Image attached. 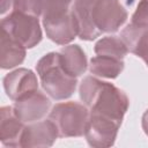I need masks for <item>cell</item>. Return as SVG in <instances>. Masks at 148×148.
<instances>
[{
  "instance_id": "cell-1",
  "label": "cell",
  "mask_w": 148,
  "mask_h": 148,
  "mask_svg": "<svg viewBox=\"0 0 148 148\" xmlns=\"http://www.w3.org/2000/svg\"><path fill=\"white\" fill-rule=\"evenodd\" d=\"M72 9L79 27L77 37L82 40L118 31L128 16L118 0H74Z\"/></svg>"
},
{
  "instance_id": "cell-2",
  "label": "cell",
  "mask_w": 148,
  "mask_h": 148,
  "mask_svg": "<svg viewBox=\"0 0 148 148\" xmlns=\"http://www.w3.org/2000/svg\"><path fill=\"white\" fill-rule=\"evenodd\" d=\"M79 95L90 113L102 114L119 123L123 121L130 106V99L121 89L110 82L99 80L97 76L83 77Z\"/></svg>"
},
{
  "instance_id": "cell-3",
  "label": "cell",
  "mask_w": 148,
  "mask_h": 148,
  "mask_svg": "<svg viewBox=\"0 0 148 148\" xmlns=\"http://www.w3.org/2000/svg\"><path fill=\"white\" fill-rule=\"evenodd\" d=\"M74 0H43V25L50 40L69 44L79 36V27L72 6Z\"/></svg>"
},
{
  "instance_id": "cell-4",
  "label": "cell",
  "mask_w": 148,
  "mask_h": 148,
  "mask_svg": "<svg viewBox=\"0 0 148 148\" xmlns=\"http://www.w3.org/2000/svg\"><path fill=\"white\" fill-rule=\"evenodd\" d=\"M36 71L43 90L52 99H67L76 89L77 79L67 74L62 68L59 52L43 56L36 64Z\"/></svg>"
},
{
  "instance_id": "cell-5",
  "label": "cell",
  "mask_w": 148,
  "mask_h": 148,
  "mask_svg": "<svg viewBox=\"0 0 148 148\" xmlns=\"http://www.w3.org/2000/svg\"><path fill=\"white\" fill-rule=\"evenodd\" d=\"M89 109L77 102H62L52 106L49 118L57 125L60 138L84 135L89 120Z\"/></svg>"
},
{
  "instance_id": "cell-6",
  "label": "cell",
  "mask_w": 148,
  "mask_h": 148,
  "mask_svg": "<svg viewBox=\"0 0 148 148\" xmlns=\"http://www.w3.org/2000/svg\"><path fill=\"white\" fill-rule=\"evenodd\" d=\"M1 30L22 44L25 49H32L43 38L37 16L13 10L1 20Z\"/></svg>"
},
{
  "instance_id": "cell-7",
  "label": "cell",
  "mask_w": 148,
  "mask_h": 148,
  "mask_svg": "<svg viewBox=\"0 0 148 148\" xmlns=\"http://www.w3.org/2000/svg\"><path fill=\"white\" fill-rule=\"evenodd\" d=\"M120 125L121 123L109 117L90 113L84 132L88 145L96 148L113 146Z\"/></svg>"
},
{
  "instance_id": "cell-8",
  "label": "cell",
  "mask_w": 148,
  "mask_h": 148,
  "mask_svg": "<svg viewBox=\"0 0 148 148\" xmlns=\"http://www.w3.org/2000/svg\"><path fill=\"white\" fill-rule=\"evenodd\" d=\"M13 108L20 120L24 124H31L44 119V117L50 113L51 101L45 94L37 89L16 99Z\"/></svg>"
},
{
  "instance_id": "cell-9",
  "label": "cell",
  "mask_w": 148,
  "mask_h": 148,
  "mask_svg": "<svg viewBox=\"0 0 148 148\" xmlns=\"http://www.w3.org/2000/svg\"><path fill=\"white\" fill-rule=\"evenodd\" d=\"M59 136L57 125L49 118L31 124H25L21 135L22 148L51 147Z\"/></svg>"
},
{
  "instance_id": "cell-10",
  "label": "cell",
  "mask_w": 148,
  "mask_h": 148,
  "mask_svg": "<svg viewBox=\"0 0 148 148\" xmlns=\"http://www.w3.org/2000/svg\"><path fill=\"white\" fill-rule=\"evenodd\" d=\"M3 89L12 101H16L22 96L38 89V80L36 74L28 68H17L5 75Z\"/></svg>"
},
{
  "instance_id": "cell-11",
  "label": "cell",
  "mask_w": 148,
  "mask_h": 148,
  "mask_svg": "<svg viewBox=\"0 0 148 148\" xmlns=\"http://www.w3.org/2000/svg\"><path fill=\"white\" fill-rule=\"evenodd\" d=\"M25 124L15 114L10 105L0 109V141L6 147H21V135Z\"/></svg>"
},
{
  "instance_id": "cell-12",
  "label": "cell",
  "mask_w": 148,
  "mask_h": 148,
  "mask_svg": "<svg viewBox=\"0 0 148 148\" xmlns=\"http://www.w3.org/2000/svg\"><path fill=\"white\" fill-rule=\"evenodd\" d=\"M130 52L141 58L148 66V25L130 23L120 32Z\"/></svg>"
},
{
  "instance_id": "cell-13",
  "label": "cell",
  "mask_w": 148,
  "mask_h": 148,
  "mask_svg": "<svg viewBox=\"0 0 148 148\" xmlns=\"http://www.w3.org/2000/svg\"><path fill=\"white\" fill-rule=\"evenodd\" d=\"M59 52L60 64L62 68L73 77H79L88 68L87 57L84 51L77 44H69L61 47Z\"/></svg>"
},
{
  "instance_id": "cell-14",
  "label": "cell",
  "mask_w": 148,
  "mask_h": 148,
  "mask_svg": "<svg viewBox=\"0 0 148 148\" xmlns=\"http://www.w3.org/2000/svg\"><path fill=\"white\" fill-rule=\"evenodd\" d=\"M0 44V67L2 69L14 68L25 59V47L12 38L6 31L1 30Z\"/></svg>"
},
{
  "instance_id": "cell-15",
  "label": "cell",
  "mask_w": 148,
  "mask_h": 148,
  "mask_svg": "<svg viewBox=\"0 0 148 148\" xmlns=\"http://www.w3.org/2000/svg\"><path fill=\"white\" fill-rule=\"evenodd\" d=\"M124 60L109 56H95L90 59L89 72L97 77L116 79L124 69Z\"/></svg>"
},
{
  "instance_id": "cell-16",
  "label": "cell",
  "mask_w": 148,
  "mask_h": 148,
  "mask_svg": "<svg viewBox=\"0 0 148 148\" xmlns=\"http://www.w3.org/2000/svg\"><path fill=\"white\" fill-rule=\"evenodd\" d=\"M94 51L97 56H109L118 59H124L130 52L121 37L117 36H106L98 39L95 44Z\"/></svg>"
},
{
  "instance_id": "cell-17",
  "label": "cell",
  "mask_w": 148,
  "mask_h": 148,
  "mask_svg": "<svg viewBox=\"0 0 148 148\" xmlns=\"http://www.w3.org/2000/svg\"><path fill=\"white\" fill-rule=\"evenodd\" d=\"M12 1H13V10L37 17L42 15L43 0H12Z\"/></svg>"
},
{
  "instance_id": "cell-18",
  "label": "cell",
  "mask_w": 148,
  "mask_h": 148,
  "mask_svg": "<svg viewBox=\"0 0 148 148\" xmlns=\"http://www.w3.org/2000/svg\"><path fill=\"white\" fill-rule=\"evenodd\" d=\"M131 23L138 25H148V0H140L135 12L132 15Z\"/></svg>"
},
{
  "instance_id": "cell-19",
  "label": "cell",
  "mask_w": 148,
  "mask_h": 148,
  "mask_svg": "<svg viewBox=\"0 0 148 148\" xmlns=\"http://www.w3.org/2000/svg\"><path fill=\"white\" fill-rule=\"evenodd\" d=\"M141 125H142V130H143L145 134L148 136V109H147V110L145 111V113L142 114Z\"/></svg>"
},
{
  "instance_id": "cell-20",
  "label": "cell",
  "mask_w": 148,
  "mask_h": 148,
  "mask_svg": "<svg viewBox=\"0 0 148 148\" xmlns=\"http://www.w3.org/2000/svg\"><path fill=\"white\" fill-rule=\"evenodd\" d=\"M6 3H9L8 6L10 7V5H13V1H12V0H1V14H3V13L7 10ZM9 7H8V8H9Z\"/></svg>"
}]
</instances>
